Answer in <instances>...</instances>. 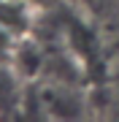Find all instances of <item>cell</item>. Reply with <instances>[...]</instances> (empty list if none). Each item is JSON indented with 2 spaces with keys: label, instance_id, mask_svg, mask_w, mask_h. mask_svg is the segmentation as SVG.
<instances>
[{
  "label": "cell",
  "instance_id": "6da1fadb",
  "mask_svg": "<svg viewBox=\"0 0 119 122\" xmlns=\"http://www.w3.org/2000/svg\"><path fill=\"white\" fill-rule=\"evenodd\" d=\"M14 46H16V38H14V35L0 25V60H11Z\"/></svg>",
  "mask_w": 119,
  "mask_h": 122
}]
</instances>
